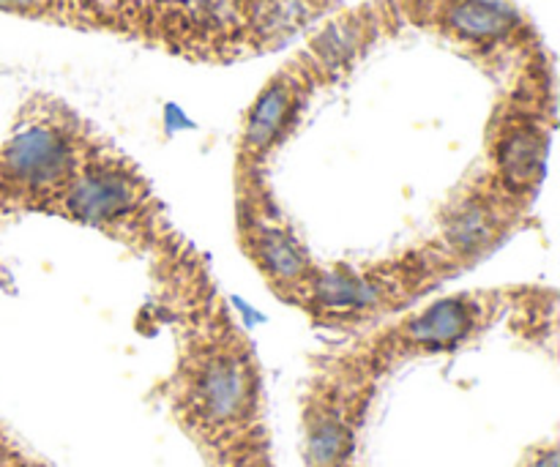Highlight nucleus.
I'll return each instance as SVG.
<instances>
[{"mask_svg": "<svg viewBox=\"0 0 560 467\" xmlns=\"http://www.w3.org/2000/svg\"><path fill=\"white\" fill-rule=\"evenodd\" d=\"M5 448H9V443H5V441H3V435H0V454H3Z\"/></svg>", "mask_w": 560, "mask_h": 467, "instance_id": "obj_13", "label": "nucleus"}, {"mask_svg": "<svg viewBox=\"0 0 560 467\" xmlns=\"http://www.w3.org/2000/svg\"><path fill=\"white\" fill-rule=\"evenodd\" d=\"M520 467H560L558 446H556V443H550V446L534 448V452L525 457V463Z\"/></svg>", "mask_w": 560, "mask_h": 467, "instance_id": "obj_11", "label": "nucleus"}, {"mask_svg": "<svg viewBox=\"0 0 560 467\" xmlns=\"http://www.w3.org/2000/svg\"><path fill=\"white\" fill-rule=\"evenodd\" d=\"M222 467H273L271 452H268V441L262 437L260 427L235 435L233 441L222 443Z\"/></svg>", "mask_w": 560, "mask_h": 467, "instance_id": "obj_10", "label": "nucleus"}, {"mask_svg": "<svg viewBox=\"0 0 560 467\" xmlns=\"http://www.w3.org/2000/svg\"><path fill=\"white\" fill-rule=\"evenodd\" d=\"M252 195H241V244L255 262L273 293L299 304L304 290L317 273V262L299 241V235L277 217L266 191H260V175H244ZM241 178V180H244Z\"/></svg>", "mask_w": 560, "mask_h": 467, "instance_id": "obj_5", "label": "nucleus"}, {"mask_svg": "<svg viewBox=\"0 0 560 467\" xmlns=\"http://www.w3.org/2000/svg\"><path fill=\"white\" fill-rule=\"evenodd\" d=\"M394 9L402 25L427 27L487 52L536 44L523 11L503 0H394Z\"/></svg>", "mask_w": 560, "mask_h": 467, "instance_id": "obj_4", "label": "nucleus"}, {"mask_svg": "<svg viewBox=\"0 0 560 467\" xmlns=\"http://www.w3.org/2000/svg\"><path fill=\"white\" fill-rule=\"evenodd\" d=\"M361 397L339 388L317 394L304 413V459L306 467H350L355 452V416Z\"/></svg>", "mask_w": 560, "mask_h": 467, "instance_id": "obj_9", "label": "nucleus"}, {"mask_svg": "<svg viewBox=\"0 0 560 467\" xmlns=\"http://www.w3.org/2000/svg\"><path fill=\"white\" fill-rule=\"evenodd\" d=\"M517 217V202L509 200L490 184V189H479L454 202L452 213L443 219V235L438 246L452 257L457 268L470 266L490 255L506 238Z\"/></svg>", "mask_w": 560, "mask_h": 467, "instance_id": "obj_8", "label": "nucleus"}, {"mask_svg": "<svg viewBox=\"0 0 560 467\" xmlns=\"http://www.w3.org/2000/svg\"><path fill=\"white\" fill-rule=\"evenodd\" d=\"M151 202L145 175L124 153L98 140L69 184L58 191L47 213H58L109 235H124L145 227Z\"/></svg>", "mask_w": 560, "mask_h": 467, "instance_id": "obj_3", "label": "nucleus"}, {"mask_svg": "<svg viewBox=\"0 0 560 467\" xmlns=\"http://www.w3.org/2000/svg\"><path fill=\"white\" fill-rule=\"evenodd\" d=\"M320 85V74L299 52L260 87L241 126L238 175L260 173L273 148L295 129L301 109Z\"/></svg>", "mask_w": 560, "mask_h": 467, "instance_id": "obj_7", "label": "nucleus"}, {"mask_svg": "<svg viewBox=\"0 0 560 467\" xmlns=\"http://www.w3.org/2000/svg\"><path fill=\"white\" fill-rule=\"evenodd\" d=\"M178 405L191 430L219 446L255 430L260 372L249 345L230 326L206 334L186 350L178 370Z\"/></svg>", "mask_w": 560, "mask_h": 467, "instance_id": "obj_2", "label": "nucleus"}, {"mask_svg": "<svg viewBox=\"0 0 560 467\" xmlns=\"http://www.w3.org/2000/svg\"><path fill=\"white\" fill-rule=\"evenodd\" d=\"M102 140L71 109L33 104L0 142V211H49Z\"/></svg>", "mask_w": 560, "mask_h": 467, "instance_id": "obj_1", "label": "nucleus"}, {"mask_svg": "<svg viewBox=\"0 0 560 467\" xmlns=\"http://www.w3.org/2000/svg\"><path fill=\"white\" fill-rule=\"evenodd\" d=\"M506 306V293H457L410 312L381 337L375 355L448 353L485 331Z\"/></svg>", "mask_w": 560, "mask_h": 467, "instance_id": "obj_6", "label": "nucleus"}, {"mask_svg": "<svg viewBox=\"0 0 560 467\" xmlns=\"http://www.w3.org/2000/svg\"><path fill=\"white\" fill-rule=\"evenodd\" d=\"M0 467H42V465H36L33 459H25L16 452H11V448H5V452L0 454Z\"/></svg>", "mask_w": 560, "mask_h": 467, "instance_id": "obj_12", "label": "nucleus"}]
</instances>
